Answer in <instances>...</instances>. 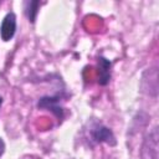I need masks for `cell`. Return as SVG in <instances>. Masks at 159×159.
I'll return each mask as SVG.
<instances>
[{"mask_svg": "<svg viewBox=\"0 0 159 159\" xmlns=\"http://www.w3.org/2000/svg\"><path fill=\"white\" fill-rule=\"evenodd\" d=\"M89 135H91V139L94 143H97V144L106 143L109 147H114L117 144V139H116V135L112 132V129L108 128V127H106L102 123H98V122H96L91 127Z\"/></svg>", "mask_w": 159, "mask_h": 159, "instance_id": "cell-1", "label": "cell"}, {"mask_svg": "<svg viewBox=\"0 0 159 159\" xmlns=\"http://www.w3.org/2000/svg\"><path fill=\"white\" fill-rule=\"evenodd\" d=\"M142 159H158V127H154L143 139L140 147Z\"/></svg>", "mask_w": 159, "mask_h": 159, "instance_id": "cell-2", "label": "cell"}, {"mask_svg": "<svg viewBox=\"0 0 159 159\" xmlns=\"http://www.w3.org/2000/svg\"><path fill=\"white\" fill-rule=\"evenodd\" d=\"M62 94L57 93L55 96H43L39 99L37 102V108L39 109H46L52 112L57 119H63V107L61 104L62 101Z\"/></svg>", "mask_w": 159, "mask_h": 159, "instance_id": "cell-3", "label": "cell"}, {"mask_svg": "<svg viewBox=\"0 0 159 159\" xmlns=\"http://www.w3.org/2000/svg\"><path fill=\"white\" fill-rule=\"evenodd\" d=\"M142 92L157 97L158 94V71L157 67H152L145 70V72L142 76V82H140Z\"/></svg>", "mask_w": 159, "mask_h": 159, "instance_id": "cell-4", "label": "cell"}, {"mask_svg": "<svg viewBox=\"0 0 159 159\" xmlns=\"http://www.w3.org/2000/svg\"><path fill=\"white\" fill-rule=\"evenodd\" d=\"M16 31V15L14 12H7L5 15V17L1 21L0 25V36L1 40L7 42L10 41Z\"/></svg>", "mask_w": 159, "mask_h": 159, "instance_id": "cell-5", "label": "cell"}, {"mask_svg": "<svg viewBox=\"0 0 159 159\" xmlns=\"http://www.w3.org/2000/svg\"><path fill=\"white\" fill-rule=\"evenodd\" d=\"M97 66H98V83L101 86H107L111 81L112 62L108 58L99 56L97 60Z\"/></svg>", "mask_w": 159, "mask_h": 159, "instance_id": "cell-6", "label": "cell"}, {"mask_svg": "<svg viewBox=\"0 0 159 159\" xmlns=\"http://www.w3.org/2000/svg\"><path fill=\"white\" fill-rule=\"evenodd\" d=\"M39 7H40V1L32 0V1H26L25 2V12L27 15V19L30 22H35L36 16L39 14Z\"/></svg>", "mask_w": 159, "mask_h": 159, "instance_id": "cell-7", "label": "cell"}, {"mask_svg": "<svg viewBox=\"0 0 159 159\" xmlns=\"http://www.w3.org/2000/svg\"><path fill=\"white\" fill-rule=\"evenodd\" d=\"M4 152H5V143H4L2 138H0V158L2 157Z\"/></svg>", "mask_w": 159, "mask_h": 159, "instance_id": "cell-8", "label": "cell"}, {"mask_svg": "<svg viewBox=\"0 0 159 159\" xmlns=\"http://www.w3.org/2000/svg\"><path fill=\"white\" fill-rule=\"evenodd\" d=\"M1 104H2V98L0 97V107H1Z\"/></svg>", "mask_w": 159, "mask_h": 159, "instance_id": "cell-9", "label": "cell"}]
</instances>
